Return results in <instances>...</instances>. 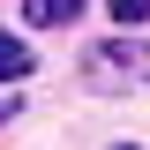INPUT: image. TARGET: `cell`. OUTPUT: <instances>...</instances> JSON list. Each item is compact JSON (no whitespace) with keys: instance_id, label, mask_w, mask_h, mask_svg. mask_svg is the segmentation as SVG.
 Wrapping results in <instances>:
<instances>
[{"instance_id":"cell-2","label":"cell","mask_w":150,"mask_h":150,"mask_svg":"<svg viewBox=\"0 0 150 150\" xmlns=\"http://www.w3.org/2000/svg\"><path fill=\"white\" fill-rule=\"evenodd\" d=\"M75 8H83V0H23V23H38V30H60V23H75Z\"/></svg>"},{"instance_id":"cell-6","label":"cell","mask_w":150,"mask_h":150,"mask_svg":"<svg viewBox=\"0 0 150 150\" xmlns=\"http://www.w3.org/2000/svg\"><path fill=\"white\" fill-rule=\"evenodd\" d=\"M120 150H135V143H120Z\"/></svg>"},{"instance_id":"cell-5","label":"cell","mask_w":150,"mask_h":150,"mask_svg":"<svg viewBox=\"0 0 150 150\" xmlns=\"http://www.w3.org/2000/svg\"><path fill=\"white\" fill-rule=\"evenodd\" d=\"M0 120H15V105H8V98H0Z\"/></svg>"},{"instance_id":"cell-1","label":"cell","mask_w":150,"mask_h":150,"mask_svg":"<svg viewBox=\"0 0 150 150\" xmlns=\"http://www.w3.org/2000/svg\"><path fill=\"white\" fill-rule=\"evenodd\" d=\"M83 83H90V90H143L150 83V53L135 45V38H105V45H90Z\"/></svg>"},{"instance_id":"cell-3","label":"cell","mask_w":150,"mask_h":150,"mask_svg":"<svg viewBox=\"0 0 150 150\" xmlns=\"http://www.w3.org/2000/svg\"><path fill=\"white\" fill-rule=\"evenodd\" d=\"M23 75H30V45L15 30H0V83H23Z\"/></svg>"},{"instance_id":"cell-4","label":"cell","mask_w":150,"mask_h":150,"mask_svg":"<svg viewBox=\"0 0 150 150\" xmlns=\"http://www.w3.org/2000/svg\"><path fill=\"white\" fill-rule=\"evenodd\" d=\"M105 8H112V23H143L150 15V0H105Z\"/></svg>"}]
</instances>
